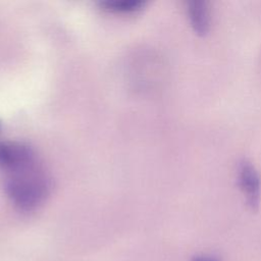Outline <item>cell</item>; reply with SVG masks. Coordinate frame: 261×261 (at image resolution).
<instances>
[{"instance_id":"cell-5","label":"cell","mask_w":261,"mask_h":261,"mask_svg":"<svg viewBox=\"0 0 261 261\" xmlns=\"http://www.w3.org/2000/svg\"><path fill=\"white\" fill-rule=\"evenodd\" d=\"M191 261H221L217 256L211 254H198L192 257Z\"/></svg>"},{"instance_id":"cell-4","label":"cell","mask_w":261,"mask_h":261,"mask_svg":"<svg viewBox=\"0 0 261 261\" xmlns=\"http://www.w3.org/2000/svg\"><path fill=\"white\" fill-rule=\"evenodd\" d=\"M145 5L146 2L142 0H108L100 3V7L103 10L113 13H136L142 10Z\"/></svg>"},{"instance_id":"cell-2","label":"cell","mask_w":261,"mask_h":261,"mask_svg":"<svg viewBox=\"0 0 261 261\" xmlns=\"http://www.w3.org/2000/svg\"><path fill=\"white\" fill-rule=\"evenodd\" d=\"M238 184L251 210H257L261 201V177L254 164L243 159L238 165Z\"/></svg>"},{"instance_id":"cell-3","label":"cell","mask_w":261,"mask_h":261,"mask_svg":"<svg viewBox=\"0 0 261 261\" xmlns=\"http://www.w3.org/2000/svg\"><path fill=\"white\" fill-rule=\"evenodd\" d=\"M187 15L193 31L199 36H205L211 27V10L204 1H189L186 4Z\"/></svg>"},{"instance_id":"cell-1","label":"cell","mask_w":261,"mask_h":261,"mask_svg":"<svg viewBox=\"0 0 261 261\" xmlns=\"http://www.w3.org/2000/svg\"><path fill=\"white\" fill-rule=\"evenodd\" d=\"M0 169L6 195L16 208L33 211L44 203L51 182L31 146L17 141L0 143Z\"/></svg>"},{"instance_id":"cell-6","label":"cell","mask_w":261,"mask_h":261,"mask_svg":"<svg viewBox=\"0 0 261 261\" xmlns=\"http://www.w3.org/2000/svg\"><path fill=\"white\" fill-rule=\"evenodd\" d=\"M0 126H1V123H0Z\"/></svg>"}]
</instances>
